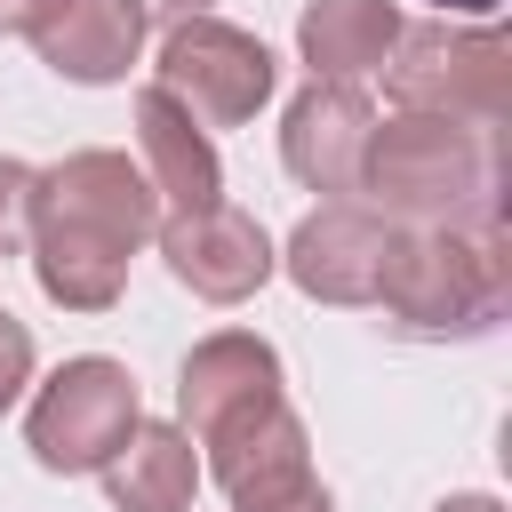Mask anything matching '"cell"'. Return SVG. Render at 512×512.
Masks as SVG:
<instances>
[{
	"instance_id": "obj_17",
	"label": "cell",
	"mask_w": 512,
	"mask_h": 512,
	"mask_svg": "<svg viewBox=\"0 0 512 512\" xmlns=\"http://www.w3.org/2000/svg\"><path fill=\"white\" fill-rule=\"evenodd\" d=\"M232 512H336V496L312 480V472H288V480H264V488H240Z\"/></svg>"
},
{
	"instance_id": "obj_8",
	"label": "cell",
	"mask_w": 512,
	"mask_h": 512,
	"mask_svg": "<svg viewBox=\"0 0 512 512\" xmlns=\"http://www.w3.org/2000/svg\"><path fill=\"white\" fill-rule=\"evenodd\" d=\"M392 232H400L392 216L352 208V200H328V208H312V216L288 232L280 264H288V280H296L312 304H376L384 264H392Z\"/></svg>"
},
{
	"instance_id": "obj_12",
	"label": "cell",
	"mask_w": 512,
	"mask_h": 512,
	"mask_svg": "<svg viewBox=\"0 0 512 512\" xmlns=\"http://www.w3.org/2000/svg\"><path fill=\"white\" fill-rule=\"evenodd\" d=\"M136 152H144V184L168 200V216L224 200L216 144H208V128H200L168 88H144V96H136Z\"/></svg>"
},
{
	"instance_id": "obj_19",
	"label": "cell",
	"mask_w": 512,
	"mask_h": 512,
	"mask_svg": "<svg viewBox=\"0 0 512 512\" xmlns=\"http://www.w3.org/2000/svg\"><path fill=\"white\" fill-rule=\"evenodd\" d=\"M144 24H184V16H208V0H136Z\"/></svg>"
},
{
	"instance_id": "obj_6",
	"label": "cell",
	"mask_w": 512,
	"mask_h": 512,
	"mask_svg": "<svg viewBox=\"0 0 512 512\" xmlns=\"http://www.w3.org/2000/svg\"><path fill=\"white\" fill-rule=\"evenodd\" d=\"M272 80H280L272 48H264L256 32H240V24H224V16H184V24H168L160 64H152V88H168L200 128H240V120H256L264 96H272Z\"/></svg>"
},
{
	"instance_id": "obj_7",
	"label": "cell",
	"mask_w": 512,
	"mask_h": 512,
	"mask_svg": "<svg viewBox=\"0 0 512 512\" xmlns=\"http://www.w3.org/2000/svg\"><path fill=\"white\" fill-rule=\"evenodd\" d=\"M280 408V352L248 328H216L184 352V376H176V416L192 432V448L240 432L248 416Z\"/></svg>"
},
{
	"instance_id": "obj_22",
	"label": "cell",
	"mask_w": 512,
	"mask_h": 512,
	"mask_svg": "<svg viewBox=\"0 0 512 512\" xmlns=\"http://www.w3.org/2000/svg\"><path fill=\"white\" fill-rule=\"evenodd\" d=\"M424 8H440V16H496L504 0H424Z\"/></svg>"
},
{
	"instance_id": "obj_2",
	"label": "cell",
	"mask_w": 512,
	"mask_h": 512,
	"mask_svg": "<svg viewBox=\"0 0 512 512\" xmlns=\"http://www.w3.org/2000/svg\"><path fill=\"white\" fill-rule=\"evenodd\" d=\"M376 304L392 312L400 336H424V344L488 336V328L504 320V304H512L504 208H488V216H472V224H400Z\"/></svg>"
},
{
	"instance_id": "obj_4",
	"label": "cell",
	"mask_w": 512,
	"mask_h": 512,
	"mask_svg": "<svg viewBox=\"0 0 512 512\" xmlns=\"http://www.w3.org/2000/svg\"><path fill=\"white\" fill-rule=\"evenodd\" d=\"M392 104L400 112H440V120H472L496 128L512 112V40L496 24H400L392 56H384Z\"/></svg>"
},
{
	"instance_id": "obj_14",
	"label": "cell",
	"mask_w": 512,
	"mask_h": 512,
	"mask_svg": "<svg viewBox=\"0 0 512 512\" xmlns=\"http://www.w3.org/2000/svg\"><path fill=\"white\" fill-rule=\"evenodd\" d=\"M392 40H400V8L392 0H312L296 16V56L312 64V80L384 72Z\"/></svg>"
},
{
	"instance_id": "obj_18",
	"label": "cell",
	"mask_w": 512,
	"mask_h": 512,
	"mask_svg": "<svg viewBox=\"0 0 512 512\" xmlns=\"http://www.w3.org/2000/svg\"><path fill=\"white\" fill-rule=\"evenodd\" d=\"M24 384H32V328L16 312H0V408H16Z\"/></svg>"
},
{
	"instance_id": "obj_16",
	"label": "cell",
	"mask_w": 512,
	"mask_h": 512,
	"mask_svg": "<svg viewBox=\"0 0 512 512\" xmlns=\"http://www.w3.org/2000/svg\"><path fill=\"white\" fill-rule=\"evenodd\" d=\"M32 184H40V168L0 152V256H24V240H32Z\"/></svg>"
},
{
	"instance_id": "obj_20",
	"label": "cell",
	"mask_w": 512,
	"mask_h": 512,
	"mask_svg": "<svg viewBox=\"0 0 512 512\" xmlns=\"http://www.w3.org/2000/svg\"><path fill=\"white\" fill-rule=\"evenodd\" d=\"M48 0H0V32H32Z\"/></svg>"
},
{
	"instance_id": "obj_9",
	"label": "cell",
	"mask_w": 512,
	"mask_h": 512,
	"mask_svg": "<svg viewBox=\"0 0 512 512\" xmlns=\"http://www.w3.org/2000/svg\"><path fill=\"white\" fill-rule=\"evenodd\" d=\"M160 256H168V272L192 288V296H208V304H240V296H256L264 280H272V240H264V224L248 216V208H232V200H208V208H184V216H160Z\"/></svg>"
},
{
	"instance_id": "obj_1",
	"label": "cell",
	"mask_w": 512,
	"mask_h": 512,
	"mask_svg": "<svg viewBox=\"0 0 512 512\" xmlns=\"http://www.w3.org/2000/svg\"><path fill=\"white\" fill-rule=\"evenodd\" d=\"M160 232V192L128 152H64L32 184V280L64 312H112L128 256Z\"/></svg>"
},
{
	"instance_id": "obj_3",
	"label": "cell",
	"mask_w": 512,
	"mask_h": 512,
	"mask_svg": "<svg viewBox=\"0 0 512 512\" xmlns=\"http://www.w3.org/2000/svg\"><path fill=\"white\" fill-rule=\"evenodd\" d=\"M360 192H376V216L392 224H472L496 208V128L400 112L368 136Z\"/></svg>"
},
{
	"instance_id": "obj_10",
	"label": "cell",
	"mask_w": 512,
	"mask_h": 512,
	"mask_svg": "<svg viewBox=\"0 0 512 512\" xmlns=\"http://www.w3.org/2000/svg\"><path fill=\"white\" fill-rule=\"evenodd\" d=\"M376 136V104L352 80H312L304 96H288L280 120V160L304 192H360V160Z\"/></svg>"
},
{
	"instance_id": "obj_11",
	"label": "cell",
	"mask_w": 512,
	"mask_h": 512,
	"mask_svg": "<svg viewBox=\"0 0 512 512\" xmlns=\"http://www.w3.org/2000/svg\"><path fill=\"white\" fill-rule=\"evenodd\" d=\"M24 40L40 48V64L56 80L112 88V80H128V64L144 48V16H136V0H48Z\"/></svg>"
},
{
	"instance_id": "obj_15",
	"label": "cell",
	"mask_w": 512,
	"mask_h": 512,
	"mask_svg": "<svg viewBox=\"0 0 512 512\" xmlns=\"http://www.w3.org/2000/svg\"><path fill=\"white\" fill-rule=\"evenodd\" d=\"M208 472L224 480V496H240V488H264V480H288V472H312V440H304V424H296V408L280 400V408H264V416H248L240 432H224V440H208Z\"/></svg>"
},
{
	"instance_id": "obj_5",
	"label": "cell",
	"mask_w": 512,
	"mask_h": 512,
	"mask_svg": "<svg viewBox=\"0 0 512 512\" xmlns=\"http://www.w3.org/2000/svg\"><path fill=\"white\" fill-rule=\"evenodd\" d=\"M136 424H144L136 376L104 352H80L40 384V400L24 416V448L40 456V472H104Z\"/></svg>"
},
{
	"instance_id": "obj_13",
	"label": "cell",
	"mask_w": 512,
	"mask_h": 512,
	"mask_svg": "<svg viewBox=\"0 0 512 512\" xmlns=\"http://www.w3.org/2000/svg\"><path fill=\"white\" fill-rule=\"evenodd\" d=\"M104 496L112 512H192L200 496V456L184 424H136L120 440V456L104 464Z\"/></svg>"
},
{
	"instance_id": "obj_21",
	"label": "cell",
	"mask_w": 512,
	"mask_h": 512,
	"mask_svg": "<svg viewBox=\"0 0 512 512\" xmlns=\"http://www.w3.org/2000/svg\"><path fill=\"white\" fill-rule=\"evenodd\" d=\"M432 512H504V504H496V496H480V488H464V496H440Z\"/></svg>"
}]
</instances>
